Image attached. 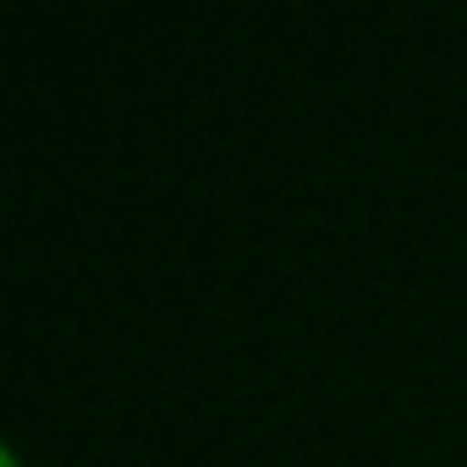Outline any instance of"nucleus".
Listing matches in <instances>:
<instances>
[{
	"label": "nucleus",
	"mask_w": 467,
	"mask_h": 467,
	"mask_svg": "<svg viewBox=\"0 0 467 467\" xmlns=\"http://www.w3.org/2000/svg\"><path fill=\"white\" fill-rule=\"evenodd\" d=\"M0 467H23L17 462V445H0Z\"/></svg>",
	"instance_id": "obj_1"
}]
</instances>
